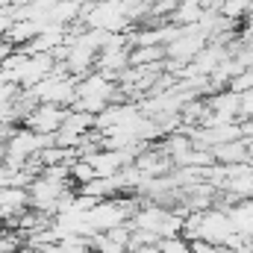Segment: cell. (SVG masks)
<instances>
[{
  "instance_id": "obj_1",
  "label": "cell",
  "mask_w": 253,
  "mask_h": 253,
  "mask_svg": "<svg viewBox=\"0 0 253 253\" xmlns=\"http://www.w3.org/2000/svg\"><path fill=\"white\" fill-rule=\"evenodd\" d=\"M233 236H236V230H233V221H230L227 209L215 206V209L200 212V242H209V245L224 248Z\"/></svg>"
},
{
  "instance_id": "obj_2",
  "label": "cell",
  "mask_w": 253,
  "mask_h": 253,
  "mask_svg": "<svg viewBox=\"0 0 253 253\" xmlns=\"http://www.w3.org/2000/svg\"><path fill=\"white\" fill-rule=\"evenodd\" d=\"M209 44V39L197 30V27H186L183 30V36L180 39H174L171 44H165V50H168V62H177V65H191L197 59V53L203 50Z\"/></svg>"
},
{
  "instance_id": "obj_3",
  "label": "cell",
  "mask_w": 253,
  "mask_h": 253,
  "mask_svg": "<svg viewBox=\"0 0 253 253\" xmlns=\"http://www.w3.org/2000/svg\"><path fill=\"white\" fill-rule=\"evenodd\" d=\"M68 112H71V109L53 106V103H42V106L33 109V115L24 121V126H30V129L39 132V135H56V132L62 129Z\"/></svg>"
},
{
  "instance_id": "obj_4",
  "label": "cell",
  "mask_w": 253,
  "mask_h": 253,
  "mask_svg": "<svg viewBox=\"0 0 253 253\" xmlns=\"http://www.w3.org/2000/svg\"><path fill=\"white\" fill-rule=\"evenodd\" d=\"M212 156H215V165H248L251 162V153L245 147V138H236V141H227V144H218L212 147Z\"/></svg>"
},
{
  "instance_id": "obj_5",
  "label": "cell",
  "mask_w": 253,
  "mask_h": 253,
  "mask_svg": "<svg viewBox=\"0 0 253 253\" xmlns=\"http://www.w3.org/2000/svg\"><path fill=\"white\" fill-rule=\"evenodd\" d=\"M203 15L206 12H203L200 0H180V6L174 9V15H171L168 24H174V27H197Z\"/></svg>"
},
{
  "instance_id": "obj_6",
  "label": "cell",
  "mask_w": 253,
  "mask_h": 253,
  "mask_svg": "<svg viewBox=\"0 0 253 253\" xmlns=\"http://www.w3.org/2000/svg\"><path fill=\"white\" fill-rule=\"evenodd\" d=\"M168 59L165 44H153V47H132L129 53V65L132 68H144V65H162Z\"/></svg>"
},
{
  "instance_id": "obj_7",
  "label": "cell",
  "mask_w": 253,
  "mask_h": 253,
  "mask_svg": "<svg viewBox=\"0 0 253 253\" xmlns=\"http://www.w3.org/2000/svg\"><path fill=\"white\" fill-rule=\"evenodd\" d=\"M71 180H74V186H88L91 180H97V171L91 168V162L88 159H77L74 165H71Z\"/></svg>"
},
{
  "instance_id": "obj_8",
  "label": "cell",
  "mask_w": 253,
  "mask_h": 253,
  "mask_svg": "<svg viewBox=\"0 0 253 253\" xmlns=\"http://www.w3.org/2000/svg\"><path fill=\"white\" fill-rule=\"evenodd\" d=\"M88 248H91L94 253H129L126 248H121L118 242H112L106 233H97L94 239H88Z\"/></svg>"
},
{
  "instance_id": "obj_9",
  "label": "cell",
  "mask_w": 253,
  "mask_h": 253,
  "mask_svg": "<svg viewBox=\"0 0 253 253\" xmlns=\"http://www.w3.org/2000/svg\"><path fill=\"white\" fill-rule=\"evenodd\" d=\"M159 253H191V242L180 239H162L159 242Z\"/></svg>"
},
{
  "instance_id": "obj_10",
  "label": "cell",
  "mask_w": 253,
  "mask_h": 253,
  "mask_svg": "<svg viewBox=\"0 0 253 253\" xmlns=\"http://www.w3.org/2000/svg\"><path fill=\"white\" fill-rule=\"evenodd\" d=\"M242 121H253V91L242 94Z\"/></svg>"
},
{
  "instance_id": "obj_11",
  "label": "cell",
  "mask_w": 253,
  "mask_h": 253,
  "mask_svg": "<svg viewBox=\"0 0 253 253\" xmlns=\"http://www.w3.org/2000/svg\"><path fill=\"white\" fill-rule=\"evenodd\" d=\"M15 50H18V47H12V44H9L6 39H0V65L6 62V59H9V56L15 53Z\"/></svg>"
},
{
  "instance_id": "obj_12",
  "label": "cell",
  "mask_w": 253,
  "mask_h": 253,
  "mask_svg": "<svg viewBox=\"0 0 253 253\" xmlns=\"http://www.w3.org/2000/svg\"><path fill=\"white\" fill-rule=\"evenodd\" d=\"M251 3H253V0H251Z\"/></svg>"
}]
</instances>
